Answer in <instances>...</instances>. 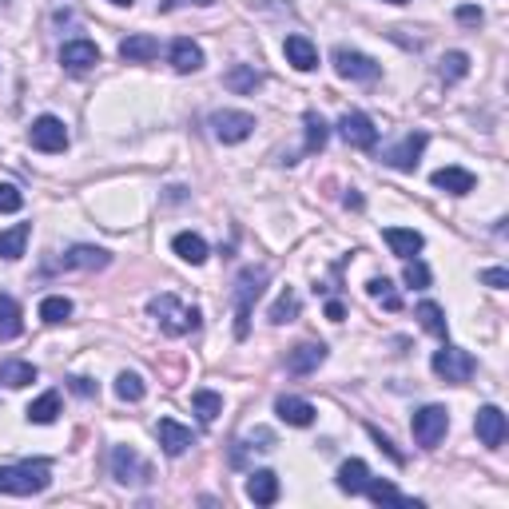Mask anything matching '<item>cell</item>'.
Returning a JSON list of instances; mask_svg holds the SVG:
<instances>
[{
	"label": "cell",
	"mask_w": 509,
	"mask_h": 509,
	"mask_svg": "<svg viewBox=\"0 0 509 509\" xmlns=\"http://www.w3.org/2000/svg\"><path fill=\"white\" fill-rule=\"evenodd\" d=\"M48 486H53V470H48V462L0 465V494H8V497H32V494H44Z\"/></svg>",
	"instance_id": "obj_1"
},
{
	"label": "cell",
	"mask_w": 509,
	"mask_h": 509,
	"mask_svg": "<svg viewBox=\"0 0 509 509\" xmlns=\"http://www.w3.org/2000/svg\"><path fill=\"white\" fill-rule=\"evenodd\" d=\"M148 315L159 322V330H164L167 338H180V335H191V330H199V311L195 307H183L175 295H151L148 299Z\"/></svg>",
	"instance_id": "obj_2"
},
{
	"label": "cell",
	"mask_w": 509,
	"mask_h": 509,
	"mask_svg": "<svg viewBox=\"0 0 509 509\" xmlns=\"http://www.w3.org/2000/svg\"><path fill=\"white\" fill-rule=\"evenodd\" d=\"M263 287H267V267H243L235 279V338H247L251 330V307L259 303Z\"/></svg>",
	"instance_id": "obj_3"
},
{
	"label": "cell",
	"mask_w": 509,
	"mask_h": 509,
	"mask_svg": "<svg viewBox=\"0 0 509 509\" xmlns=\"http://www.w3.org/2000/svg\"><path fill=\"white\" fill-rule=\"evenodd\" d=\"M430 367H434V375L449 382V386H462V382L473 378V370H478V362H473L470 351H462V346H442V351H434V359H430Z\"/></svg>",
	"instance_id": "obj_4"
},
{
	"label": "cell",
	"mask_w": 509,
	"mask_h": 509,
	"mask_svg": "<svg viewBox=\"0 0 509 509\" xmlns=\"http://www.w3.org/2000/svg\"><path fill=\"white\" fill-rule=\"evenodd\" d=\"M410 430H414V442L422 449H438V442H442L449 430V410L446 406H422V410H414Z\"/></svg>",
	"instance_id": "obj_5"
},
{
	"label": "cell",
	"mask_w": 509,
	"mask_h": 509,
	"mask_svg": "<svg viewBox=\"0 0 509 509\" xmlns=\"http://www.w3.org/2000/svg\"><path fill=\"white\" fill-rule=\"evenodd\" d=\"M330 61H335V72L343 76V80H359V84H370L382 76V64L370 61L367 53H354V48L338 44L335 53H330Z\"/></svg>",
	"instance_id": "obj_6"
},
{
	"label": "cell",
	"mask_w": 509,
	"mask_h": 509,
	"mask_svg": "<svg viewBox=\"0 0 509 509\" xmlns=\"http://www.w3.org/2000/svg\"><path fill=\"white\" fill-rule=\"evenodd\" d=\"M426 143H430L426 132L402 135V140H398L394 148L382 151V164H390L394 172H414V167H418V159H422V151H426Z\"/></svg>",
	"instance_id": "obj_7"
},
{
	"label": "cell",
	"mask_w": 509,
	"mask_h": 509,
	"mask_svg": "<svg viewBox=\"0 0 509 509\" xmlns=\"http://www.w3.org/2000/svg\"><path fill=\"white\" fill-rule=\"evenodd\" d=\"M211 132H215L219 143H243L254 132V116L251 112H235V108H223V112L211 116Z\"/></svg>",
	"instance_id": "obj_8"
},
{
	"label": "cell",
	"mask_w": 509,
	"mask_h": 509,
	"mask_svg": "<svg viewBox=\"0 0 509 509\" xmlns=\"http://www.w3.org/2000/svg\"><path fill=\"white\" fill-rule=\"evenodd\" d=\"M112 478L120 481V486H143V481L151 478V465L143 462L132 446H116L112 449Z\"/></svg>",
	"instance_id": "obj_9"
},
{
	"label": "cell",
	"mask_w": 509,
	"mask_h": 509,
	"mask_svg": "<svg viewBox=\"0 0 509 509\" xmlns=\"http://www.w3.org/2000/svg\"><path fill=\"white\" fill-rule=\"evenodd\" d=\"M28 143L36 151H48V156L64 151L68 148V127H64V120H56V116H40V120H32Z\"/></svg>",
	"instance_id": "obj_10"
},
{
	"label": "cell",
	"mask_w": 509,
	"mask_h": 509,
	"mask_svg": "<svg viewBox=\"0 0 509 509\" xmlns=\"http://www.w3.org/2000/svg\"><path fill=\"white\" fill-rule=\"evenodd\" d=\"M473 434H478V442L486 446V449H502L505 446V434H509L505 414L497 410V406H481L478 418H473Z\"/></svg>",
	"instance_id": "obj_11"
},
{
	"label": "cell",
	"mask_w": 509,
	"mask_h": 509,
	"mask_svg": "<svg viewBox=\"0 0 509 509\" xmlns=\"http://www.w3.org/2000/svg\"><path fill=\"white\" fill-rule=\"evenodd\" d=\"M338 135H343L351 148H359V151H370L378 143V127L370 116H362V112H346L343 120H338Z\"/></svg>",
	"instance_id": "obj_12"
},
{
	"label": "cell",
	"mask_w": 509,
	"mask_h": 509,
	"mask_svg": "<svg viewBox=\"0 0 509 509\" xmlns=\"http://www.w3.org/2000/svg\"><path fill=\"white\" fill-rule=\"evenodd\" d=\"M156 438H159V446H164L167 457H180V454H188V449L195 446V434L188 426H180L175 418H159L156 422Z\"/></svg>",
	"instance_id": "obj_13"
},
{
	"label": "cell",
	"mask_w": 509,
	"mask_h": 509,
	"mask_svg": "<svg viewBox=\"0 0 509 509\" xmlns=\"http://www.w3.org/2000/svg\"><path fill=\"white\" fill-rule=\"evenodd\" d=\"M322 362H327V346L322 343H299L291 354H287V375H295V378L315 375Z\"/></svg>",
	"instance_id": "obj_14"
},
{
	"label": "cell",
	"mask_w": 509,
	"mask_h": 509,
	"mask_svg": "<svg viewBox=\"0 0 509 509\" xmlns=\"http://www.w3.org/2000/svg\"><path fill=\"white\" fill-rule=\"evenodd\" d=\"M283 56H287V64H291L295 72H315L319 68V48L311 44L303 32H291V36L283 40Z\"/></svg>",
	"instance_id": "obj_15"
},
{
	"label": "cell",
	"mask_w": 509,
	"mask_h": 509,
	"mask_svg": "<svg viewBox=\"0 0 509 509\" xmlns=\"http://www.w3.org/2000/svg\"><path fill=\"white\" fill-rule=\"evenodd\" d=\"M279 494H283V486H279V473L271 470H254L247 478V497L254 505H275Z\"/></svg>",
	"instance_id": "obj_16"
},
{
	"label": "cell",
	"mask_w": 509,
	"mask_h": 509,
	"mask_svg": "<svg viewBox=\"0 0 509 509\" xmlns=\"http://www.w3.org/2000/svg\"><path fill=\"white\" fill-rule=\"evenodd\" d=\"M61 64L68 68V72H84V68L100 64V48L92 44V40H68V44L61 48Z\"/></svg>",
	"instance_id": "obj_17"
},
{
	"label": "cell",
	"mask_w": 509,
	"mask_h": 509,
	"mask_svg": "<svg viewBox=\"0 0 509 509\" xmlns=\"http://www.w3.org/2000/svg\"><path fill=\"white\" fill-rule=\"evenodd\" d=\"M159 56V40L148 36V32H135V36H127L120 44V61L127 64H151Z\"/></svg>",
	"instance_id": "obj_18"
},
{
	"label": "cell",
	"mask_w": 509,
	"mask_h": 509,
	"mask_svg": "<svg viewBox=\"0 0 509 509\" xmlns=\"http://www.w3.org/2000/svg\"><path fill=\"white\" fill-rule=\"evenodd\" d=\"M382 239H386V247L398 254V259H414V254L422 251V235L414 231V227H386V231H382Z\"/></svg>",
	"instance_id": "obj_19"
},
{
	"label": "cell",
	"mask_w": 509,
	"mask_h": 509,
	"mask_svg": "<svg viewBox=\"0 0 509 509\" xmlns=\"http://www.w3.org/2000/svg\"><path fill=\"white\" fill-rule=\"evenodd\" d=\"M275 414L287 422V426H311L319 410L307 402V398H291V394H283V398L275 402Z\"/></svg>",
	"instance_id": "obj_20"
},
{
	"label": "cell",
	"mask_w": 509,
	"mask_h": 509,
	"mask_svg": "<svg viewBox=\"0 0 509 509\" xmlns=\"http://www.w3.org/2000/svg\"><path fill=\"white\" fill-rule=\"evenodd\" d=\"M172 68H175L180 76L199 72V68H203V48L195 44V40H188V36L172 40Z\"/></svg>",
	"instance_id": "obj_21"
},
{
	"label": "cell",
	"mask_w": 509,
	"mask_h": 509,
	"mask_svg": "<svg viewBox=\"0 0 509 509\" xmlns=\"http://www.w3.org/2000/svg\"><path fill=\"white\" fill-rule=\"evenodd\" d=\"M108 263H112V254H108L104 247H68L64 254V267H72V271H104Z\"/></svg>",
	"instance_id": "obj_22"
},
{
	"label": "cell",
	"mask_w": 509,
	"mask_h": 509,
	"mask_svg": "<svg viewBox=\"0 0 509 509\" xmlns=\"http://www.w3.org/2000/svg\"><path fill=\"white\" fill-rule=\"evenodd\" d=\"M473 172H465V167H438L434 172V188L438 191H449V195H470L473 191Z\"/></svg>",
	"instance_id": "obj_23"
},
{
	"label": "cell",
	"mask_w": 509,
	"mask_h": 509,
	"mask_svg": "<svg viewBox=\"0 0 509 509\" xmlns=\"http://www.w3.org/2000/svg\"><path fill=\"white\" fill-rule=\"evenodd\" d=\"M367 481H370L367 462H359V457H351V462H343V465H338V489H343V494L359 497L362 489H367Z\"/></svg>",
	"instance_id": "obj_24"
},
{
	"label": "cell",
	"mask_w": 509,
	"mask_h": 509,
	"mask_svg": "<svg viewBox=\"0 0 509 509\" xmlns=\"http://www.w3.org/2000/svg\"><path fill=\"white\" fill-rule=\"evenodd\" d=\"M24 330V319H20V303L12 295H0V343H12L20 338Z\"/></svg>",
	"instance_id": "obj_25"
},
{
	"label": "cell",
	"mask_w": 509,
	"mask_h": 509,
	"mask_svg": "<svg viewBox=\"0 0 509 509\" xmlns=\"http://www.w3.org/2000/svg\"><path fill=\"white\" fill-rule=\"evenodd\" d=\"M28 235H32V223H16L8 231H0V259L4 263H16L28 247Z\"/></svg>",
	"instance_id": "obj_26"
},
{
	"label": "cell",
	"mask_w": 509,
	"mask_h": 509,
	"mask_svg": "<svg viewBox=\"0 0 509 509\" xmlns=\"http://www.w3.org/2000/svg\"><path fill=\"white\" fill-rule=\"evenodd\" d=\"M172 251L180 254L183 263H191V267H199V263H207V243H203V235L195 231H180L172 239Z\"/></svg>",
	"instance_id": "obj_27"
},
{
	"label": "cell",
	"mask_w": 509,
	"mask_h": 509,
	"mask_svg": "<svg viewBox=\"0 0 509 509\" xmlns=\"http://www.w3.org/2000/svg\"><path fill=\"white\" fill-rule=\"evenodd\" d=\"M223 84H227L231 92H239V96H247V92H254V88L263 84V72H259L254 64H235L231 72L223 76Z\"/></svg>",
	"instance_id": "obj_28"
},
{
	"label": "cell",
	"mask_w": 509,
	"mask_h": 509,
	"mask_svg": "<svg viewBox=\"0 0 509 509\" xmlns=\"http://www.w3.org/2000/svg\"><path fill=\"white\" fill-rule=\"evenodd\" d=\"M362 494H367L370 502H378V505H414V509L422 505V502H414V497L398 494V489L390 486V481H378V478H370V481H367V489H362Z\"/></svg>",
	"instance_id": "obj_29"
},
{
	"label": "cell",
	"mask_w": 509,
	"mask_h": 509,
	"mask_svg": "<svg viewBox=\"0 0 509 509\" xmlns=\"http://www.w3.org/2000/svg\"><path fill=\"white\" fill-rule=\"evenodd\" d=\"M56 418H61V394H56V390L40 394L36 402L28 406V422H36V426H53Z\"/></svg>",
	"instance_id": "obj_30"
},
{
	"label": "cell",
	"mask_w": 509,
	"mask_h": 509,
	"mask_svg": "<svg viewBox=\"0 0 509 509\" xmlns=\"http://www.w3.org/2000/svg\"><path fill=\"white\" fill-rule=\"evenodd\" d=\"M191 406H195V414H199L203 426H211V422L223 414V398H219L215 390H195V394H191Z\"/></svg>",
	"instance_id": "obj_31"
},
{
	"label": "cell",
	"mask_w": 509,
	"mask_h": 509,
	"mask_svg": "<svg viewBox=\"0 0 509 509\" xmlns=\"http://www.w3.org/2000/svg\"><path fill=\"white\" fill-rule=\"evenodd\" d=\"M0 382H4V386H12V390H20V386H32V382H36V367H32V362H4V367H0Z\"/></svg>",
	"instance_id": "obj_32"
},
{
	"label": "cell",
	"mask_w": 509,
	"mask_h": 509,
	"mask_svg": "<svg viewBox=\"0 0 509 509\" xmlns=\"http://www.w3.org/2000/svg\"><path fill=\"white\" fill-rule=\"evenodd\" d=\"M267 319L275 322V327H283V322H291V319H299V295L287 287L283 295H279L275 303H271V311H267Z\"/></svg>",
	"instance_id": "obj_33"
},
{
	"label": "cell",
	"mask_w": 509,
	"mask_h": 509,
	"mask_svg": "<svg viewBox=\"0 0 509 509\" xmlns=\"http://www.w3.org/2000/svg\"><path fill=\"white\" fill-rule=\"evenodd\" d=\"M40 319H44L48 327H61V322L72 319V299H64V295H48V299L40 303Z\"/></svg>",
	"instance_id": "obj_34"
},
{
	"label": "cell",
	"mask_w": 509,
	"mask_h": 509,
	"mask_svg": "<svg viewBox=\"0 0 509 509\" xmlns=\"http://www.w3.org/2000/svg\"><path fill=\"white\" fill-rule=\"evenodd\" d=\"M303 127H307V151H311V156L327 148L330 127H327V120H322L319 112H307V116H303Z\"/></svg>",
	"instance_id": "obj_35"
},
{
	"label": "cell",
	"mask_w": 509,
	"mask_h": 509,
	"mask_svg": "<svg viewBox=\"0 0 509 509\" xmlns=\"http://www.w3.org/2000/svg\"><path fill=\"white\" fill-rule=\"evenodd\" d=\"M414 315L422 319V327L430 330V335H438V338H446L449 335V327H446V311L438 307V303H418V311H414Z\"/></svg>",
	"instance_id": "obj_36"
},
{
	"label": "cell",
	"mask_w": 509,
	"mask_h": 509,
	"mask_svg": "<svg viewBox=\"0 0 509 509\" xmlns=\"http://www.w3.org/2000/svg\"><path fill=\"white\" fill-rule=\"evenodd\" d=\"M143 394H148V386H143V378L135 375V370H120V375H116V398H120V402H140Z\"/></svg>",
	"instance_id": "obj_37"
},
{
	"label": "cell",
	"mask_w": 509,
	"mask_h": 509,
	"mask_svg": "<svg viewBox=\"0 0 509 509\" xmlns=\"http://www.w3.org/2000/svg\"><path fill=\"white\" fill-rule=\"evenodd\" d=\"M438 76H442V84H457L470 76V56L465 53H446L442 56V68H438Z\"/></svg>",
	"instance_id": "obj_38"
},
{
	"label": "cell",
	"mask_w": 509,
	"mask_h": 509,
	"mask_svg": "<svg viewBox=\"0 0 509 509\" xmlns=\"http://www.w3.org/2000/svg\"><path fill=\"white\" fill-rule=\"evenodd\" d=\"M367 295H370V299H378L386 311H402V295L394 291V283H390V279H370Z\"/></svg>",
	"instance_id": "obj_39"
},
{
	"label": "cell",
	"mask_w": 509,
	"mask_h": 509,
	"mask_svg": "<svg viewBox=\"0 0 509 509\" xmlns=\"http://www.w3.org/2000/svg\"><path fill=\"white\" fill-rule=\"evenodd\" d=\"M402 279H406V287H414V291H426V287H430V267L418 259V254H414V259H406Z\"/></svg>",
	"instance_id": "obj_40"
},
{
	"label": "cell",
	"mask_w": 509,
	"mask_h": 509,
	"mask_svg": "<svg viewBox=\"0 0 509 509\" xmlns=\"http://www.w3.org/2000/svg\"><path fill=\"white\" fill-rule=\"evenodd\" d=\"M24 207V195L16 183H0V215H12V211Z\"/></svg>",
	"instance_id": "obj_41"
},
{
	"label": "cell",
	"mask_w": 509,
	"mask_h": 509,
	"mask_svg": "<svg viewBox=\"0 0 509 509\" xmlns=\"http://www.w3.org/2000/svg\"><path fill=\"white\" fill-rule=\"evenodd\" d=\"M481 283L494 287V291H505V287H509V271H505V267H489V271H481Z\"/></svg>",
	"instance_id": "obj_42"
},
{
	"label": "cell",
	"mask_w": 509,
	"mask_h": 509,
	"mask_svg": "<svg viewBox=\"0 0 509 509\" xmlns=\"http://www.w3.org/2000/svg\"><path fill=\"white\" fill-rule=\"evenodd\" d=\"M481 20H486V12H481V8H473V4L457 8V24H465V28H478Z\"/></svg>",
	"instance_id": "obj_43"
},
{
	"label": "cell",
	"mask_w": 509,
	"mask_h": 509,
	"mask_svg": "<svg viewBox=\"0 0 509 509\" xmlns=\"http://www.w3.org/2000/svg\"><path fill=\"white\" fill-rule=\"evenodd\" d=\"M68 386H72L80 398H96V382H92V378H80V375H76V378H68Z\"/></svg>",
	"instance_id": "obj_44"
},
{
	"label": "cell",
	"mask_w": 509,
	"mask_h": 509,
	"mask_svg": "<svg viewBox=\"0 0 509 509\" xmlns=\"http://www.w3.org/2000/svg\"><path fill=\"white\" fill-rule=\"evenodd\" d=\"M370 438H375V442H378V449H386V454H390V457H394V462H398V465H402V462H406V457H402V454H398V449H394V446H390V442H386V438H382V434H378V430H375V426H370Z\"/></svg>",
	"instance_id": "obj_45"
},
{
	"label": "cell",
	"mask_w": 509,
	"mask_h": 509,
	"mask_svg": "<svg viewBox=\"0 0 509 509\" xmlns=\"http://www.w3.org/2000/svg\"><path fill=\"white\" fill-rule=\"evenodd\" d=\"M343 315H346V311H343V303H338V299H330V303H327V319H330V322H343Z\"/></svg>",
	"instance_id": "obj_46"
},
{
	"label": "cell",
	"mask_w": 509,
	"mask_h": 509,
	"mask_svg": "<svg viewBox=\"0 0 509 509\" xmlns=\"http://www.w3.org/2000/svg\"><path fill=\"white\" fill-rule=\"evenodd\" d=\"M175 4H199V8H207V4H215V0H164V8H175Z\"/></svg>",
	"instance_id": "obj_47"
},
{
	"label": "cell",
	"mask_w": 509,
	"mask_h": 509,
	"mask_svg": "<svg viewBox=\"0 0 509 509\" xmlns=\"http://www.w3.org/2000/svg\"><path fill=\"white\" fill-rule=\"evenodd\" d=\"M108 4H120V8H132L135 0H108Z\"/></svg>",
	"instance_id": "obj_48"
},
{
	"label": "cell",
	"mask_w": 509,
	"mask_h": 509,
	"mask_svg": "<svg viewBox=\"0 0 509 509\" xmlns=\"http://www.w3.org/2000/svg\"><path fill=\"white\" fill-rule=\"evenodd\" d=\"M386 4H410V0H386Z\"/></svg>",
	"instance_id": "obj_49"
}]
</instances>
